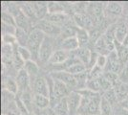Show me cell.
<instances>
[{
	"instance_id": "cell-1",
	"label": "cell",
	"mask_w": 128,
	"mask_h": 115,
	"mask_svg": "<svg viewBox=\"0 0 128 115\" xmlns=\"http://www.w3.org/2000/svg\"><path fill=\"white\" fill-rule=\"evenodd\" d=\"M102 94L98 93L93 97H81L78 114L80 115H100V102Z\"/></svg>"
},
{
	"instance_id": "cell-2",
	"label": "cell",
	"mask_w": 128,
	"mask_h": 115,
	"mask_svg": "<svg viewBox=\"0 0 128 115\" xmlns=\"http://www.w3.org/2000/svg\"><path fill=\"white\" fill-rule=\"evenodd\" d=\"M45 37H46V35L38 28H34L29 33V38H28V42H27L26 47L31 51L32 56V60L36 62V60H38L39 49H40L43 41H44Z\"/></svg>"
},
{
	"instance_id": "cell-3",
	"label": "cell",
	"mask_w": 128,
	"mask_h": 115,
	"mask_svg": "<svg viewBox=\"0 0 128 115\" xmlns=\"http://www.w3.org/2000/svg\"><path fill=\"white\" fill-rule=\"evenodd\" d=\"M54 39L53 37L46 36L44 38L42 45L39 49L38 54V60L40 63H48L51 56L54 52Z\"/></svg>"
},
{
	"instance_id": "cell-4",
	"label": "cell",
	"mask_w": 128,
	"mask_h": 115,
	"mask_svg": "<svg viewBox=\"0 0 128 115\" xmlns=\"http://www.w3.org/2000/svg\"><path fill=\"white\" fill-rule=\"evenodd\" d=\"M94 47H95L94 50L98 55L108 56L115 50V44L113 40L109 39L104 34H102L100 38L96 41Z\"/></svg>"
},
{
	"instance_id": "cell-5",
	"label": "cell",
	"mask_w": 128,
	"mask_h": 115,
	"mask_svg": "<svg viewBox=\"0 0 128 115\" xmlns=\"http://www.w3.org/2000/svg\"><path fill=\"white\" fill-rule=\"evenodd\" d=\"M31 89L34 94H39L49 97L50 89H49V82L47 78L43 76L36 77L34 81L31 82Z\"/></svg>"
},
{
	"instance_id": "cell-6",
	"label": "cell",
	"mask_w": 128,
	"mask_h": 115,
	"mask_svg": "<svg viewBox=\"0 0 128 115\" xmlns=\"http://www.w3.org/2000/svg\"><path fill=\"white\" fill-rule=\"evenodd\" d=\"M51 77L54 80H58L64 82L72 91H76L78 89V83L76 77L66 71H54L51 74Z\"/></svg>"
},
{
	"instance_id": "cell-7",
	"label": "cell",
	"mask_w": 128,
	"mask_h": 115,
	"mask_svg": "<svg viewBox=\"0 0 128 115\" xmlns=\"http://www.w3.org/2000/svg\"><path fill=\"white\" fill-rule=\"evenodd\" d=\"M107 59H108L107 65L105 67V69H104V72H114V73L118 75L120 72L122 71L124 64L120 60V59H118V57L117 55V52L114 50L113 52H111L109 55L107 56Z\"/></svg>"
},
{
	"instance_id": "cell-8",
	"label": "cell",
	"mask_w": 128,
	"mask_h": 115,
	"mask_svg": "<svg viewBox=\"0 0 128 115\" xmlns=\"http://www.w3.org/2000/svg\"><path fill=\"white\" fill-rule=\"evenodd\" d=\"M16 81L18 86V93H22L31 89V79L24 68L19 69L16 75Z\"/></svg>"
},
{
	"instance_id": "cell-9",
	"label": "cell",
	"mask_w": 128,
	"mask_h": 115,
	"mask_svg": "<svg viewBox=\"0 0 128 115\" xmlns=\"http://www.w3.org/2000/svg\"><path fill=\"white\" fill-rule=\"evenodd\" d=\"M36 28L41 30L46 36H49V37L60 36V32H61V27H59L58 25H54L53 23L47 21L46 19L45 20H40L36 24Z\"/></svg>"
},
{
	"instance_id": "cell-10",
	"label": "cell",
	"mask_w": 128,
	"mask_h": 115,
	"mask_svg": "<svg viewBox=\"0 0 128 115\" xmlns=\"http://www.w3.org/2000/svg\"><path fill=\"white\" fill-rule=\"evenodd\" d=\"M70 56H71V53L65 51V50H62V49L56 50L53 53V55L51 56L48 64H50V65L52 66L63 64V63H65L68 60Z\"/></svg>"
},
{
	"instance_id": "cell-11",
	"label": "cell",
	"mask_w": 128,
	"mask_h": 115,
	"mask_svg": "<svg viewBox=\"0 0 128 115\" xmlns=\"http://www.w3.org/2000/svg\"><path fill=\"white\" fill-rule=\"evenodd\" d=\"M66 100H67V104L69 107L70 115L78 114L80 103H81V96L76 91H72L69 96L66 98Z\"/></svg>"
},
{
	"instance_id": "cell-12",
	"label": "cell",
	"mask_w": 128,
	"mask_h": 115,
	"mask_svg": "<svg viewBox=\"0 0 128 115\" xmlns=\"http://www.w3.org/2000/svg\"><path fill=\"white\" fill-rule=\"evenodd\" d=\"M74 22L78 28L85 29L87 31H91L94 28V25H93V22L91 20L90 17L88 15H85L84 13L83 14H75Z\"/></svg>"
},
{
	"instance_id": "cell-13",
	"label": "cell",
	"mask_w": 128,
	"mask_h": 115,
	"mask_svg": "<svg viewBox=\"0 0 128 115\" xmlns=\"http://www.w3.org/2000/svg\"><path fill=\"white\" fill-rule=\"evenodd\" d=\"M123 8L118 2H108L104 6V17H118L122 14Z\"/></svg>"
},
{
	"instance_id": "cell-14",
	"label": "cell",
	"mask_w": 128,
	"mask_h": 115,
	"mask_svg": "<svg viewBox=\"0 0 128 115\" xmlns=\"http://www.w3.org/2000/svg\"><path fill=\"white\" fill-rule=\"evenodd\" d=\"M82 64H84L88 70V66L90 63L91 56H92V50L89 47H80L78 49L74 52Z\"/></svg>"
},
{
	"instance_id": "cell-15",
	"label": "cell",
	"mask_w": 128,
	"mask_h": 115,
	"mask_svg": "<svg viewBox=\"0 0 128 115\" xmlns=\"http://www.w3.org/2000/svg\"><path fill=\"white\" fill-rule=\"evenodd\" d=\"M80 48V43L78 41V38L76 37H72V38H65L63 40H61L60 43V49L65 50L69 53L75 52Z\"/></svg>"
},
{
	"instance_id": "cell-16",
	"label": "cell",
	"mask_w": 128,
	"mask_h": 115,
	"mask_svg": "<svg viewBox=\"0 0 128 115\" xmlns=\"http://www.w3.org/2000/svg\"><path fill=\"white\" fill-rule=\"evenodd\" d=\"M2 86H3V90H5L12 95L16 96V94H18V86H17L16 81L14 80L12 77H4L3 78Z\"/></svg>"
},
{
	"instance_id": "cell-17",
	"label": "cell",
	"mask_w": 128,
	"mask_h": 115,
	"mask_svg": "<svg viewBox=\"0 0 128 115\" xmlns=\"http://www.w3.org/2000/svg\"><path fill=\"white\" fill-rule=\"evenodd\" d=\"M114 89L116 91V94L118 96V102H122L123 100L127 99L128 96V83H123V82L118 81L114 84Z\"/></svg>"
},
{
	"instance_id": "cell-18",
	"label": "cell",
	"mask_w": 128,
	"mask_h": 115,
	"mask_svg": "<svg viewBox=\"0 0 128 115\" xmlns=\"http://www.w3.org/2000/svg\"><path fill=\"white\" fill-rule=\"evenodd\" d=\"M26 72L28 73V75L31 79V82L34 81L36 77L39 76V66L38 64L34 61V60H29V61H26L24 63V67H23Z\"/></svg>"
},
{
	"instance_id": "cell-19",
	"label": "cell",
	"mask_w": 128,
	"mask_h": 115,
	"mask_svg": "<svg viewBox=\"0 0 128 115\" xmlns=\"http://www.w3.org/2000/svg\"><path fill=\"white\" fill-rule=\"evenodd\" d=\"M32 8L38 19L42 20L43 17H46L48 15V3L44 2H34Z\"/></svg>"
},
{
	"instance_id": "cell-20",
	"label": "cell",
	"mask_w": 128,
	"mask_h": 115,
	"mask_svg": "<svg viewBox=\"0 0 128 115\" xmlns=\"http://www.w3.org/2000/svg\"><path fill=\"white\" fill-rule=\"evenodd\" d=\"M34 105L38 109H48L50 108V99L43 95L34 94Z\"/></svg>"
},
{
	"instance_id": "cell-21",
	"label": "cell",
	"mask_w": 128,
	"mask_h": 115,
	"mask_svg": "<svg viewBox=\"0 0 128 115\" xmlns=\"http://www.w3.org/2000/svg\"><path fill=\"white\" fill-rule=\"evenodd\" d=\"M128 36V24L125 22H120L117 24L116 28V35L115 40L118 41L120 43H122L125 38Z\"/></svg>"
},
{
	"instance_id": "cell-22",
	"label": "cell",
	"mask_w": 128,
	"mask_h": 115,
	"mask_svg": "<svg viewBox=\"0 0 128 115\" xmlns=\"http://www.w3.org/2000/svg\"><path fill=\"white\" fill-rule=\"evenodd\" d=\"M46 20L54 25L62 24L64 25L68 21V16L65 13H56V14H48L46 17Z\"/></svg>"
},
{
	"instance_id": "cell-23",
	"label": "cell",
	"mask_w": 128,
	"mask_h": 115,
	"mask_svg": "<svg viewBox=\"0 0 128 115\" xmlns=\"http://www.w3.org/2000/svg\"><path fill=\"white\" fill-rule=\"evenodd\" d=\"M114 44H115V51L117 52L118 59L123 64H125L126 62H128V48H126L124 45H122V43H120L117 40H114Z\"/></svg>"
},
{
	"instance_id": "cell-24",
	"label": "cell",
	"mask_w": 128,
	"mask_h": 115,
	"mask_svg": "<svg viewBox=\"0 0 128 115\" xmlns=\"http://www.w3.org/2000/svg\"><path fill=\"white\" fill-rule=\"evenodd\" d=\"M76 38H78V41L80 43V47H88V44L90 42V35L89 31L85 29L78 28L76 35Z\"/></svg>"
},
{
	"instance_id": "cell-25",
	"label": "cell",
	"mask_w": 128,
	"mask_h": 115,
	"mask_svg": "<svg viewBox=\"0 0 128 115\" xmlns=\"http://www.w3.org/2000/svg\"><path fill=\"white\" fill-rule=\"evenodd\" d=\"M53 109L54 110V112L58 115H70L69 107H68V104H67L66 98L61 99L60 102L54 107Z\"/></svg>"
},
{
	"instance_id": "cell-26",
	"label": "cell",
	"mask_w": 128,
	"mask_h": 115,
	"mask_svg": "<svg viewBox=\"0 0 128 115\" xmlns=\"http://www.w3.org/2000/svg\"><path fill=\"white\" fill-rule=\"evenodd\" d=\"M100 115H115V107L103 97L100 102Z\"/></svg>"
},
{
	"instance_id": "cell-27",
	"label": "cell",
	"mask_w": 128,
	"mask_h": 115,
	"mask_svg": "<svg viewBox=\"0 0 128 115\" xmlns=\"http://www.w3.org/2000/svg\"><path fill=\"white\" fill-rule=\"evenodd\" d=\"M16 38L18 46H27L28 38H29V33L28 32L22 30V29H19V28H16Z\"/></svg>"
},
{
	"instance_id": "cell-28",
	"label": "cell",
	"mask_w": 128,
	"mask_h": 115,
	"mask_svg": "<svg viewBox=\"0 0 128 115\" xmlns=\"http://www.w3.org/2000/svg\"><path fill=\"white\" fill-rule=\"evenodd\" d=\"M102 97L105 99V100H107L115 108L118 105V103H120V102H118V96H117V94H116V91H115L114 88L108 90L106 92H104V93L102 94Z\"/></svg>"
},
{
	"instance_id": "cell-29",
	"label": "cell",
	"mask_w": 128,
	"mask_h": 115,
	"mask_svg": "<svg viewBox=\"0 0 128 115\" xmlns=\"http://www.w3.org/2000/svg\"><path fill=\"white\" fill-rule=\"evenodd\" d=\"M1 20H2V23H3V24L16 27V23L14 17V16L12 15L11 13H9L8 11H2V14H1Z\"/></svg>"
},
{
	"instance_id": "cell-30",
	"label": "cell",
	"mask_w": 128,
	"mask_h": 115,
	"mask_svg": "<svg viewBox=\"0 0 128 115\" xmlns=\"http://www.w3.org/2000/svg\"><path fill=\"white\" fill-rule=\"evenodd\" d=\"M93 92L96 93H100L102 92V85H100V79H96V80H88L86 87Z\"/></svg>"
},
{
	"instance_id": "cell-31",
	"label": "cell",
	"mask_w": 128,
	"mask_h": 115,
	"mask_svg": "<svg viewBox=\"0 0 128 115\" xmlns=\"http://www.w3.org/2000/svg\"><path fill=\"white\" fill-rule=\"evenodd\" d=\"M17 52H18L20 58H21L24 62L29 61V60H32V53L26 46H18L17 45Z\"/></svg>"
},
{
	"instance_id": "cell-32",
	"label": "cell",
	"mask_w": 128,
	"mask_h": 115,
	"mask_svg": "<svg viewBox=\"0 0 128 115\" xmlns=\"http://www.w3.org/2000/svg\"><path fill=\"white\" fill-rule=\"evenodd\" d=\"M104 74V70L95 65L92 69L88 71V80H96V79H100Z\"/></svg>"
},
{
	"instance_id": "cell-33",
	"label": "cell",
	"mask_w": 128,
	"mask_h": 115,
	"mask_svg": "<svg viewBox=\"0 0 128 115\" xmlns=\"http://www.w3.org/2000/svg\"><path fill=\"white\" fill-rule=\"evenodd\" d=\"M85 71H88V70H87L86 66L84 65V64H82V63H76L75 65L69 67V68L66 70V72H68V73L74 75V76L78 75L80 73H83V72H85Z\"/></svg>"
},
{
	"instance_id": "cell-34",
	"label": "cell",
	"mask_w": 128,
	"mask_h": 115,
	"mask_svg": "<svg viewBox=\"0 0 128 115\" xmlns=\"http://www.w3.org/2000/svg\"><path fill=\"white\" fill-rule=\"evenodd\" d=\"M118 81L123 83H128V62L123 65L122 71L118 74Z\"/></svg>"
},
{
	"instance_id": "cell-35",
	"label": "cell",
	"mask_w": 128,
	"mask_h": 115,
	"mask_svg": "<svg viewBox=\"0 0 128 115\" xmlns=\"http://www.w3.org/2000/svg\"><path fill=\"white\" fill-rule=\"evenodd\" d=\"M103 78H105L107 81H109V82L112 83L113 87H114V84L118 81V75L116 74V73H114V72H110V71L104 72Z\"/></svg>"
},
{
	"instance_id": "cell-36",
	"label": "cell",
	"mask_w": 128,
	"mask_h": 115,
	"mask_svg": "<svg viewBox=\"0 0 128 115\" xmlns=\"http://www.w3.org/2000/svg\"><path fill=\"white\" fill-rule=\"evenodd\" d=\"M2 40H3V44L4 45H12V44H16V38L14 35H2Z\"/></svg>"
},
{
	"instance_id": "cell-37",
	"label": "cell",
	"mask_w": 128,
	"mask_h": 115,
	"mask_svg": "<svg viewBox=\"0 0 128 115\" xmlns=\"http://www.w3.org/2000/svg\"><path fill=\"white\" fill-rule=\"evenodd\" d=\"M16 27L6 25L2 23V35H14L16 36Z\"/></svg>"
},
{
	"instance_id": "cell-38",
	"label": "cell",
	"mask_w": 128,
	"mask_h": 115,
	"mask_svg": "<svg viewBox=\"0 0 128 115\" xmlns=\"http://www.w3.org/2000/svg\"><path fill=\"white\" fill-rule=\"evenodd\" d=\"M107 56H103V55H98V59H96V65L98 66V67H100L102 68L103 70L105 69V67L107 65Z\"/></svg>"
},
{
	"instance_id": "cell-39",
	"label": "cell",
	"mask_w": 128,
	"mask_h": 115,
	"mask_svg": "<svg viewBox=\"0 0 128 115\" xmlns=\"http://www.w3.org/2000/svg\"><path fill=\"white\" fill-rule=\"evenodd\" d=\"M34 115H48V110L47 109H38V108H34L32 111Z\"/></svg>"
},
{
	"instance_id": "cell-40",
	"label": "cell",
	"mask_w": 128,
	"mask_h": 115,
	"mask_svg": "<svg viewBox=\"0 0 128 115\" xmlns=\"http://www.w3.org/2000/svg\"><path fill=\"white\" fill-rule=\"evenodd\" d=\"M118 105H120L122 108H123V109L128 110V99H125V100H123L122 102L118 103Z\"/></svg>"
},
{
	"instance_id": "cell-41",
	"label": "cell",
	"mask_w": 128,
	"mask_h": 115,
	"mask_svg": "<svg viewBox=\"0 0 128 115\" xmlns=\"http://www.w3.org/2000/svg\"><path fill=\"white\" fill-rule=\"evenodd\" d=\"M48 115H58L56 112H54V110L53 108H48Z\"/></svg>"
},
{
	"instance_id": "cell-42",
	"label": "cell",
	"mask_w": 128,
	"mask_h": 115,
	"mask_svg": "<svg viewBox=\"0 0 128 115\" xmlns=\"http://www.w3.org/2000/svg\"><path fill=\"white\" fill-rule=\"evenodd\" d=\"M76 115H80V114H76Z\"/></svg>"
},
{
	"instance_id": "cell-43",
	"label": "cell",
	"mask_w": 128,
	"mask_h": 115,
	"mask_svg": "<svg viewBox=\"0 0 128 115\" xmlns=\"http://www.w3.org/2000/svg\"><path fill=\"white\" fill-rule=\"evenodd\" d=\"M127 99H128V96H127Z\"/></svg>"
},
{
	"instance_id": "cell-44",
	"label": "cell",
	"mask_w": 128,
	"mask_h": 115,
	"mask_svg": "<svg viewBox=\"0 0 128 115\" xmlns=\"http://www.w3.org/2000/svg\"><path fill=\"white\" fill-rule=\"evenodd\" d=\"M3 115H5V114H3Z\"/></svg>"
}]
</instances>
